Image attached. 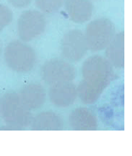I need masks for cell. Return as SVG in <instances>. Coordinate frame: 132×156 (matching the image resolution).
<instances>
[{
    "label": "cell",
    "mask_w": 132,
    "mask_h": 156,
    "mask_svg": "<svg viewBox=\"0 0 132 156\" xmlns=\"http://www.w3.org/2000/svg\"><path fill=\"white\" fill-rule=\"evenodd\" d=\"M0 55H1V48H0Z\"/></svg>",
    "instance_id": "obj_19"
},
{
    "label": "cell",
    "mask_w": 132,
    "mask_h": 156,
    "mask_svg": "<svg viewBox=\"0 0 132 156\" xmlns=\"http://www.w3.org/2000/svg\"><path fill=\"white\" fill-rule=\"evenodd\" d=\"M64 128L63 121L62 118L57 114L51 112V111H45L41 112L34 118H32L31 123L32 130H62Z\"/></svg>",
    "instance_id": "obj_13"
},
{
    "label": "cell",
    "mask_w": 132,
    "mask_h": 156,
    "mask_svg": "<svg viewBox=\"0 0 132 156\" xmlns=\"http://www.w3.org/2000/svg\"><path fill=\"white\" fill-rule=\"evenodd\" d=\"M77 97V87L73 82H56L52 84L49 89L50 100L56 107L63 108L72 105Z\"/></svg>",
    "instance_id": "obj_8"
},
{
    "label": "cell",
    "mask_w": 132,
    "mask_h": 156,
    "mask_svg": "<svg viewBox=\"0 0 132 156\" xmlns=\"http://www.w3.org/2000/svg\"><path fill=\"white\" fill-rule=\"evenodd\" d=\"M68 122L72 128L78 131H93L98 127L96 115L88 109L82 107L74 109L71 112Z\"/></svg>",
    "instance_id": "obj_11"
},
{
    "label": "cell",
    "mask_w": 132,
    "mask_h": 156,
    "mask_svg": "<svg viewBox=\"0 0 132 156\" xmlns=\"http://www.w3.org/2000/svg\"><path fill=\"white\" fill-rule=\"evenodd\" d=\"M65 0H35L36 6L45 14L57 12L62 8Z\"/></svg>",
    "instance_id": "obj_15"
},
{
    "label": "cell",
    "mask_w": 132,
    "mask_h": 156,
    "mask_svg": "<svg viewBox=\"0 0 132 156\" xmlns=\"http://www.w3.org/2000/svg\"><path fill=\"white\" fill-rule=\"evenodd\" d=\"M65 8L72 21L85 23L93 14V4L89 0H65Z\"/></svg>",
    "instance_id": "obj_10"
},
{
    "label": "cell",
    "mask_w": 132,
    "mask_h": 156,
    "mask_svg": "<svg viewBox=\"0 0 132 156\" xmlns=\"http://www.w3.org/2000/svg\"><path fill=\"white\" fill-rule=\"evenodd\" d=\"M19 95L24 105L30 110L41 108L46 100V92L43 87L38 83H31L23 87Z\"/></svg>",
    "instance_id": "obj_9"
},
{
    "label": "cell",
    "mask_w": 132,
    "mask_h": 156,
    "mask_svg": "<svg viewBox=\"0 0 132 156\" xmlns=\"http://www.w3.org/2000/svg\"><path fill=\"white\" fill-rule=\"evenodd\" d=\"M46 28V19L37 10L24 11L18 20V34L24 42H30L43 33Z\"/></svg>",
    "instance_id": "obj_5"
},
{
    "label": "cell",
    "mask_w": 132,
    "mask_h": 156,
    "mask_svg": "<svg viewBox=\"0 0 132 156\" xmlns=\"http://www.w3.org/2000/svg\"><path fill=\"white\" fill-rule=\"evenodd\" d=\"M9 3L15 8L23 9L32 3V0H8Z\"/></svg>",
    "instance_id": "obj_17"
},
{
    "label": "cell",
    "mask_w": 132,
    "mask_h": 156,
    "mask_svg": "<svg viewBox=\"0 0 132 156\" xmlns=\"http://www.w3.org/2000/svg\"><path fill=\"white\" fill-rule=\"evenodd\" d=\"M104 88L83 80L77 88V94L81 101L85 105H91L98 100Z\"/></svg>",
    "instance_id": "obj_14"
},
{
    "label": "cell",
    "mask_w": 132,
    "mask_h": 156,
    "mask_svg": "<svg viewBox=\"0 0 132 156\" xmlns=\"http://www.w3.org/2000/svg\"><path fill=\"white\" fill-rule=\"evenodd\" d=\"M115 36L114 24L107 18L94 20L86 27L85 40L88 49L96 52L107 47Z\"/></svg>",
    "instance_id": "obj_4"
},
{
    "label": "cell",
    "mask_w": 132,
    "mask_h": 156,
    "mask_svg": "<svg viewBox=\"0 0 132 156\" xmlns=\"http://www.w3.org/2000/svg\"><path fill=\"white\" fill-rule=\"evenodd\" d=\"M4 59L9 69L24 73L33 69L37 55L34 49L26 43L13 41L4 49Z\"/></svg>",
    "instance_id": "obj_2"
},
{
    "label": "cell",
    "mask_w": 132,
    "mask_h": 156,
    "mask_svg": "<svg viewBox=\"0 0 132 156\" xmlns=\"http://www.w3.org/2000/svg\"><path fill=\"white\" fill-rule=\"evenodd\" d=\"M60 48L64 58L71 62H78L88 51L85 34L79 30L67 31L62 37Z\"/></svg>",
    "instance_id": "obj_7"
},
{
    "label": "cell",
    "mask_w": 132,
    "mask_h": 156,
    "mask_svg": "<svg viewBox=\"0 0 132 156\" xmlns=\"http://www.w3.org/2000/svg\"><path fill=\"white\" fill-rule=\"evenodd\" d=\"M76 76V70L70 63L59 58L48 60L41 68V76L48 84L71 82Z\"/></svg>",
    "instance_id": "obj_6"
},
{
    "label": "cell",
    "mask_w": 132,
    "mask_h": 156,
    "mask_svg": "<svg viewBox=\"0 0 132 156\" xmlns=\"http://www.w3.org/2000/svg\"><path fill=\"white\" fill-rule=\"evenodd\" d=\"M106 58L117 68L124 66V33L115 34L113 40L106 48Z\"/></svg>",
    "instance_id": "obj_12"
},
{
    "label": "cell",
    "mask_w": 132,
    "mask_h": 156,
    "mask_svg": "<svg viewBox=\"0 0 132 156\" xmlns=\"http://www.w3.org/2000/svg\"><path fill=\"white\" fill-rule=\"evenodd\" d=\"M0 117H1V105H0Z\"/></svg>",
    "instance_id": "obj_18"
},
{
    "label": "cell",
    "mask_w": 132,
    "mask_h": 156,
    "mask_svg": "<svg viewBox=\"0 0 132 156\" xmlns=\"http://www.w3.org/2000/svg\"><path fill=\"white\" fill-rule=\"evenodd\" d=\"M82 75L86 82L104 89L115 77L112 65L100 55H94L86 59L82 66Z\"/></svg>",
    "instance_id": "obj_3"
},
{
    "label": "cell",
    "mask_w": 132,
    "mask_h": 156,
    "mask_svg": "<svg viewBox=\"0 0 132 156\" xmlns=\"http://www.w3.org/2000/svg\"><path fill=\"white\" fill-rule=\"evenodd\" d=\"M13 20V13L11 9L6 5L0 4V31L11 23Z\"/></svg>",
    "instance_id": "obj_16"
},
{
    "label": "cell",
    "mask_w": 132,
    "mask_h": 156,
    "mask_svg": "<svg viewBox=\"0 0 132 156\" xmlns=\"http://www.w3.org/2000/svg\"><path fill=\"white\" fill-rule=\"evenodd\" d=\"M1 116L7 125L14 126L16 130H21L31 125L32 115L31 110L24 105L17 93L5 94L0 98Z\"/></svg>",
    "instance_id": "obj_1"
}]
</instances>
